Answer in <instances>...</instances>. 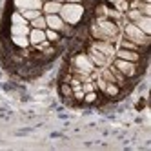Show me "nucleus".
Segmentation results:
<instances>
[{
	"label": "nucleus",
	"mask_w": 151,
	"mask_h": 151,
	"mask_svg": "<svg viewBox=\"0 0 151 151\" xmlns=\"http://www.w3.org/2000/svg\"><path fill=\"white\" fill-rule=\"evenodd\" d=\"M60 38H62V35L58 33V31L47 29V27H46V40H47V42H51V44H57V42H60Z\"/></svg>",
	"instance_id": "obj_16"
},
{
	"label": "nucleus",
	"mask_w": 151,
	"mask_h": 151,
	"mask_svg": "<svg viewBox=\"0 0 151 151\" xmlns=\"http://www.w3.org/2000/svg\"><path fill=\"white\" fill-rule=\"evenodd\" d=\"M89 35L93 40H106V42H115L120 38V26L115 20L104 18V17H95V20L89 26Z\"/></svg>",
	"instance_id": "obj_1"
},
{
	"label": "nucleus",
	"mask_w": 151,
	"mask_h": 151,
	"mask_svg": "<svg viewBox=\"0 0 151 151\" xmlns=\"http://www.w3.org/2000/svg\"><path fill=\"white\" fill-rule=\"evenodd\" d=\"M62 4L60 2H55V0H46L44 4H42V13L44 15H58Z\"/></svg>",
	"instance_id": "obj_11"
},
{
	"label": "nucleus",
	"mask_w": 151,
	"mask_h": 151,
	"mask_svg": "<svg viewBox=\"0 0 151 151\" xmlns=\"http://www.w3.org/2000/svg\"><path fill=\"white\" fill-rule=\"evenodd\" d=\"M11 24H29V22L22 17V13H20V11H13L11 13Z\"/></svg>",
	"instance_id": "obj_21"
},
{
	"label": "nucleus",
	"mask_w": 151,
	"mask_h": 151,
	"mask_svg": "<svg viewBox=\"0 0 151 151\" xmlns=\"http://www.w3.org/2000/svg\"><path fill=\"white\" fill-rule=\"evenodd\" d=\"M115 58H122V60H127V62H140L142 60V55L137 51H131V49H122V47H116L115 49Z\"/></svg>",
	"instance_id": "obj_7"
},
{
	"label": "nucleus",
	"mask_w": 151,
	"mask_h": 151,
	"mask_svg": "<svg viewBox=\"0 0 151 151\" xmlns=\"http://www.w3.org/2000/svg\"><path fill=\"white\" fill-rule=\"evenodd\" d=\"M42 2H46V0H42Z\"/></svg>",
	"instance_id": "obj_26"
},
{
	"label": "nucleus",
	"mask_w": 151,
	"mask_h": 151,
	"mask_svg": "<svg viewBox=\"0 0 151 151\" xmlns=\"http://www.w3.org/2000/svg\"><path fill=\"white\" fill-rule=\"evenodd\" d=\"M55 2H60V4H64V0H55Z\"/></svg>",
	"instance_id": "obj_24"
},
{
	"label": "nucleus",
	"mask_w": 151,
	"mask_h": 151,
	"mask_svg": "<svg viewBox=\"0 0 151 151\" xmlns=\"http://www.w3.org/2000/svg\"><path fill=\"white\" fill-rule=\"evenodd\" d=\"M120 31L124 33V38L131 40V42H135V44L142 46V47H149V42H151L149 35H146L142 29H138L133 22L127 20V22L124 24V27H120Z\"/></svg>",
	"instance_id": "obj_3"
},
{
	"label": "nucleus",
	"mask_w": 151,
	"mask_h": 151,
	"mask_svg": "<svg viewBox=\"0 0 151 151\" xmlns=\"http://www.w3.org/2000/svg\"><path fill=\"white\" fill-rule=\"evenodd\" d=\"M89 46H91L93 49H96V51H100L104 57H107V58L113 62L116 46H113L111 42H106V40H91V44H89Z\"/></svg>",
	"instance_id": "obj_5"
},
{
	"label": "nucleus",
	"mask_w": 151,
	"mask_h": 151,
	"mask_svg": "<svg viewBox=\"0 0 151 151\" xmlns=\"http://www.w3.org/2000/svg\"><path fill=\"white\" fill-rule=\"evenodd\" d=\"M133 24H135L138 29H142L146 35H149V33H151V17H147V15H142V17H140L138 20H135Z\"/></svg>",
	"instance_id": "obj_13"
},
{
	"label": "nucleus",
	"mask_w": 151,
	"mask_h": 151,
	"mask_svg": "<svg viewBox=\"0 0 151 151\" xmlns=\"http://www.w3.org/2000/svg\"><path fill=\"white\" fill-rule=\"evenodd\" d=\"M42 0H13V6L17 11H26V9H42Z\"/></svg>",
	"instance_id": "obj_8"
},
{
	"label": "nucleus",
	"mask_w": 151,
	"mask_h": 151,
	"mask_svg": "<svg viewBox=\"0 0 151 151\" xmlns=\"http://www.w3.org/2000/svg\"><path fill=\"white\" fill-rule=\"evenodd\" d=\"M27 38H29V46H37V44H40V42L46 40V29H35V27H31Z\"/></svg>",
	"instance_id": "obj_10"
},
{
	"label": "nucleus",
	"mask_w": 151,
	"mask_h": 151,
	"mask_svg": "<svg viewBox=\"0 0 151 151\" xmlns=\"http://www.w3.org/2000/svg\"><path fill=\"white\" fill-rule=\"evenodd\" d=\"M11 42L15 44L17 49H26V47H29V38H27V35H11Z\"/></svg>",
	"instance_id": "obj_14"
},
{
	"label": "nucleus",
	"mask_w": 151,
	"mask_h": 151,
	"mask_svg": "<svg viewBox=\"0 0 151 151\" xmlns=\"http://www.w3.org/2000/svg\"><path fill=\"white\" fill-rule=\"evenodd\" d=\"M144 2H149V0H144Z\"/></svg>",
	"instance_id": "obj_25"
},
{
	"label": "nucleus",
	"mask_w": 151,
	"mask_h": 151,
	"mask_svg": "<svg viewBox=\"0 0 151 151\" xmlns=\"http://www.w3.org/2000/svg\"><path fill=\"white\" fill-rule=\"evenodd\" d=\"M124 15H126V18L129 20V22H135V20H138L140 17H142V13H140L138 9H127Z\"/></svg>",
	"instance_id": "obj_20"
},
{
	"label": "nucleus",
	"mask_w": 151,
	"mask_h": 151,
	"mask_svg": "<svg viewBox=\"0 0 151 151\" xmlns=\"http://www.w3.org/2000/svg\"><path fill=\"white\" fill-rule=\"evenodd\" d=\"M100 93H104L107 99H116V96L120 95V88H118L116 84H113V82H106L104 89H102Z\"/></svg>",
	"instance_id": "obj_12"
},
{
	"label": "nucleus",
	"mask_w": 151,
	"mask_h": 151,
	"mask_svg": "<svg viewBox=\"0 0 151 151\" xmlns=\"http://www.w3.org/2000/svg\"><path fill=\"white\" fill-rule=\"evenodd\" d=\"M46 17V27L47 29H55V31H62V27H64V20L60 18V15H44Z\"/></svg>",
	"instance_id": "obj_9"
},
{
	"label": "nucleus",
	"mask_w": 151,
	"mask_h": 151,
	"mask_svg": "<svg viewBox=\"0 0 151 151\" xmlns=\"http://www.w3.org/2000/svg\"><path fill=\"white\" fill-rule=\"evenodd\" d=\"M29 24H11V27H9V33L11 35H29Z\"/></svg>",
	"instance_id": "obj_15"
},
{
	"label": "nucleus",
	"mask_w": 151,
	"mask_h": 151,
	"mask_svg": "<svg viewBox=\"0 0 151 151\" xmlns=\"http://www.w3.org/2000/svg\"><path fill=\"white\" fill-rule=\"evenodd\" d=\"M86 53H88V57H89V60L95 64V68H106L107 64H111V60L107 58V57H104L100 51H96V49H93L91 46H88V49H86Z\"/></svg>",
	"instance_id": "obj_6"
},
{
	"label": "nucleus",
	"mask_w": 151,
	"mask_h": 151,
	"mask_svg": "<svg viewBox=\"0 0 151 151\" xmlns=\"http://www.w3.org/2000/svg\"><path fill=\"white\" fill-rule=\"evenodd\" d=\"M84 13H86L84 6H82V4H77V2H66V4H62L60 11H58L60 18H62L66 24L73 26V27L77 26V24H80Z\"/></svg>",
	"instance_id": "obj_2"
},
{
	"label": "nucleus",
	"mask_w": 151,
	"mask_h": 151,
	"mask_svg": "<svg viewBox=\"0 0 151 151\" xmlns=\"http://www.w3.org/2000/svg\"><path fill=\"white\" fill-rule=\"evenodd\" d=\"M60 93L64 99H73V89H71V86L68 82H62L60 84Z\"/></svg>",
	"instance_id": "obj_19"
},
{
	"label": "nucleus",
	"mask_w": 151,
	"mask_h": 151,
	"mask_svg": "<svg viewBox=\"0 0 151 151\" xmlns=\"http://www.w3.org/2000/svg\"><path fill=\"white\" fill-rule=\"evenodd\" d=\"M29 27H35V29H46V17L40 15L33 20H29Z\"/></svg>",
	"instance_id": "obj_17"
},
{
	"label": "nucleus",
	"mask_w": 151,
	"mask_h": 151,
	"mask_svg": "<svg viewBox=\"0 0 151 151\" xmlns=\"http://www.w3.org/2000/svg\"><path fill=\"white\" fill-rule=\"evenodd\" d=\"M106 2H107V4H111V6H115L116 2H120V0H106Z\"/></svg>",
	"instance_id": "obj_22"
},
{
	"label": "nucleus",
	"mask_w": 151,
	"mask_h": 151,
	"mask_svg": "<svg viewBox=\"0 0 151 151\" xmlns=\"http://www.w3.org/2000/svg\"><path fill=\"white\" fill-rule=\"evenodd\" d=\"M113 66L120 71L126 78H133L138 75V68H137V62H127V60H122V58H113Z\"/></svg>",
	"instance_id": "obj_4"
},
{
	"label": "nucleus",
	"mask_w": 151,
	"mask_h": 151,
	"mask_svg": "<svg viewBox=\"0 0 151 151\" xmlns=\"http://www.w3.org/2000/svg\"><path fill=\"white\" fill-rule=\"evenodd\" d=\"M64 2H77V4H82V0H64Z\"/></svg>",
	"instance_id": "obj_23"
},
{
	"label": "nucleus",
	"mask_w": 151,
	"mask_h": 151,
	"mask_svg": "<svg viewBox=\"0 0 151 151\" xmlns=\"http://www.w3.org/2000/svg\"><path fill=\"white\" fill-rule=\"evenodd\" d=\"M20 13H22V17L29 22V20H33V18L42 15V9H26V11H20Z\"/></svg>",
	"instance_id": "obj_18"
}]
</instances>
